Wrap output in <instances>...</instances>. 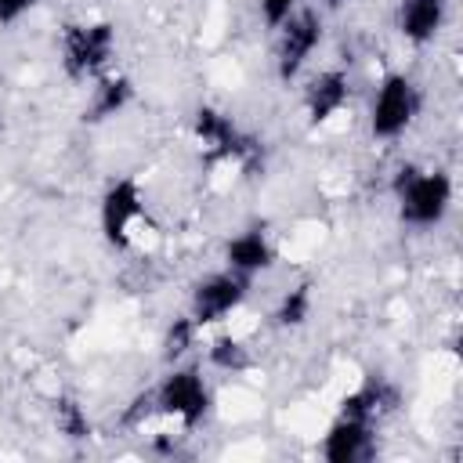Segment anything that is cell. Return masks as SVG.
<instances>
[{
	"mask_svg": "<svg viewBox=\"0 0 463 463\" xmlns=\"http://www.w3.org/2000/svg\"><path fill=\"white\" fill-rule=\"evenodd\" d=\"M250 286L253 279L232 271V268H217V271H206L192 282L188 289V318L206 333L213 326H224L228 318H235L246 300H250Z\"/></svg>",
	"mask_w": 463,
	"mask_h": 463,
	"instance_id": "ba28073f",
	"label": "cell"
},
{
	"mask_svg": "<svg viewBox=\"0 0 463 463\" xmlns=\"http://www.w3.org/2000/svg\"><path fill=\"white\" fill-rule=\"evenodd\" d=\"M43 0H0V29L18 25L22 18H29Z\"/></svg>",
	"mask_w": 463,
	"mask_h": 463,
	"instance_id": "ffe728a7",
	"label": "cell"
},
{
	"mask_svg": "<svg viewBox=\"0 0 463 463\" xmlns=\"http://www.w3.org/2000/svg\"><path fill=\"white\" fill-rule=\"evenodd\" d=\"M192 141L199 145L203 159L221 163V166H235L242 174L264 166V141L257 134H250L228 109L221 105H195L192 109Z\"/></svg>",
	"mask_w": 463,
	"mask_h": 463,
	"instance_id": "3957f363",
	"label": "cell"
},
{
	"mask_svg": "<svg viewBox=\"0 0 463 463\" xmlns=\"http://www.w3.org/2000/svg\"><path fill=\"white\" fill-rule=\"evenodd\" d=\"M449 0H394V33L409 47H427L445 33Z\"/></svg>",
	"mask_w": 463,
	"mask_h": 463,
	"instance_id": "7c38bea8",
	"label": "cell"
},
{
	"mask_svg": "<svg viewBox=\"0 0 463 463\" xmlns=\"http://www.w3.org/2000/svg\"><path fill=\"white\" fill-rule=\"evenodd\" d=\"M54 423H58V430H61L65 438H87V434H90V423H87V416H83V409H80L76 402H58Z\"/></svg>",
	"mask_w": 463,
	"mask_h": 463,
	"instance_id": "d6986e66",
	"label": "cell"
},
{
	"mask_svg": "<svg viewBox=\"0 0 463 463\" xmlns=\"http://www.w3.org/2000/svg\"><path fill=\"white\" fill-rule=\"evenodd\" d=\"M206 365L217 373H228V376H242L253 369V347L232 333H221L206 344Z\"/></svg>",
	"mask_w": 463,
	"mask_h": 463,
	"instance_id": "2e32d148",
	"label": "cell"
},
{
	"mask_svg": "<svg viewBox=\"0 0 463 463\" xmlns=\"http://www.w3.org/2000/svg\"><path fill=\"white\" fill-rule=\"evenodd\" d=\"M351 94H354V83H351V72L344 65H326V69H315L304 76V119L311 130H322L329 127L333 119H340L351 105Z\"/></svg>",
	"mask_w": 463,
	"mask_h": 463,
	"instance_id": "9c48e42d",
	"label": "cell"
},
{
	"mask_svg": "<svg viewBox=\"0 0 463 463\" xmlns=\"http://www.w3.org/2000/svg\"><path fill=\"white\" fill-rule=\"evenodd\" d=\"M311 315H315V286L307 279H300L297 286H289L279 297V304L271 311V322L279 329H300V326L311 322Z\"/></svg>",
	"mask_w": 463,
	"mask_h": 463,
	"instance_id": "9a60e30c",
	"label": "cell"
},
{
	"mask_svg": "<svg viewBox=\"0 0 463 463\" xmlns=\"http://www.w3.org/2000/svg\"><path fill=\"white\" fill-rule=\"evenodd\" d=\"M87 101H83V123H105L119 116L134 101V80L123 72H101L98 80L87 83Z\"/></svg>",
	"mask_w": 463,
	"mask_h": 463,
	"instance_id": "4fadbf2b",
	"label": "cell"
},
{
	"mask_svg": "<svg viewBox=\"0 0 463 463\" xmlns=\"http://www.w3.org/2000/svg\"><path fill=\"white\" fill-rule=\"evenodd\" d=\"M318 452L326 463H365L376 456V423L351 412H336L318 441Z\"/></svg>",
	"mask_w": 463,
	"mask_h": 463,
	"instance_id": "30bf717a",
	"label": "cell"
},
{
	"mask_svg": "<svg viewBox=\"0 0 463 463\" xmlns=\"http://www.w3.org/2000/svg\"><path fill=\"white\" fill-rule=\"evenodd\" d=\"M148 224V199L145 184L134 174H119L101 188L98 199V232L109 250L127 253L137 246L141 228Z\"/></svg>",
	"mask_w": 463,
	"mask_h": 463,
	"instance_id": "8992f818",
	"label": "cell"
},
{
	"mask_svg": "<svg viewBox=\"0 0 463 463\" xmlns=\"http://www.w3.org/2000/svg\"><path fill=\"white\" fill-rule=\"evenodd\" d=\"M326 43V11L322 7H300L293 18H286L275 29V80L279 83H297L311 72L315 54Z\"/></svg>",
	"mask_w": 463,
	"mask_h": 463,
	"instance_id": "52a82bcc",
	"label": "cell"
},
{
	"mask_svg": "<svg viewBox=\"0 0 463 463\" xmlns=\"http://www.w3.org/2000/svg\"><path fill=\"white\" fill-rule=\"evenodd\" d=\"M148 405L156 416H163L177 430L192 434L210 423L217 398H213V383L203 373V365L184 358V362L166 365V373L159 376V383L148 394Z\"/></svg>",
	"mask_w": 463,
	"mask_h": 463,
	"instance_id": "7a4b0ae2",
	"label": "cell"
},
{
	"mask_svg": "<svg viewBox=\"0 0 463 463\" xmlns=\"http://www.w3.org/2000/svg\"><path fill=\"white\" fill-rule=\"evenodd\" d=\"M221 260H224V268L239 271L246 279H257L279 264V246L260 224H250V228H239L235 235H228Z\"/></svg>",
	"mask_w": 463,
	"mask_h": 463,
	"instance_id": "8fae6325",
	"label": "cell"
},
{
	"mask_svg": "<svg viewBox=\"0 0 463 463\" xmlns=\"http://www.w3.org/2000/svg\"><path fill=\"white\" fill-rule=\"evenodd\" d=\"M116 25L109 18H76L61 25L58 36V61L69 80L90 83L116 61Z\"/></svg>",
	"mask_w": 463,
	"mask_h": 463,
	"instance_id": "5b68a950",
	"label": "cell"
},
{
	"mask_svg": "<svg viewBox=\"0 0 463 463\" xmlns=\"http://www.w3.org/2000/svg\"><path fill=\"white\" fill-rule=\"evenodd\" d=\"M304 7V0H257V18L268 33H275L286 18H293Z\"/></svg>",
	"mask_w": 463,
	"mask_h": 463,
	"instance_id": "ac0fdd59",
	"label": "cell"
},
{
	"mask_svg": "<svg viewBox=\"0 0 463 463\" xmlns=\"http://www.w3.org/2000/svg\"><path fill=\"white\" fill-rule=\"evenodd\" d=\"M420 109H423V90H420L416 76L405 72V69L383 72L376 80V87H373L369 112H365L369 137L380 141V145H391V141L405 137L416 127Z\"/></svg>",
	"mask_w": 463,
	"mask_h": 463,
	"instance_id": "277c9868",
	"label": "cell"
},
{
	"mask_svg": "<svg viewBox=\"0 0 463 463\" xmlns=\"http://www.w3.org/2000/svg\"><path fill=\"white\" fill-rule=\"evenodd\" d=\"M344 4H347V0H318L322 11H336V7H344Z\"/></svg>",
	"mask_w": 463,
	"mask_h": 463,
	"instance_id": "44dd1931",
	"label": "cell"
},
{
	"mask_svg": "<svg viewBox=\"0 0 463 463\" xmlns=\"http://www.w3.org/2000/svg\"><path fill=\"white\" fill-rule=\"evenodd\" d=\"M391 199H394V213L405 228L430 232L449 221V213L456 206V181L445 166L405 163L391 177Z\"/></svg>",
	"mask_w": 463,
	"mask_h": 463,
	"instance_id": "6da1fadb",
	"label": "cell"
},
{
	"mask_svg": "<svg viewBox=\"0 0 463 463\" xmlns=\"http://www.w3.org/2000/svg\"><path fill=\"white\" fill-rule=\"evenodd\" d=\"M398 409V387L387 383V380H365L358 391H351L340 405V412H351V416H362L369 423H380L383 416H391Z\"/></svg>",
	"mask_w": 463,
	"mask_h": 463,
	"instance_id": "5bb4252c",
	"label": "cell"
},
{
	"mask_svg": "<svg viewBox=\"0 0 463 463\" xmlns=\"http://www.w3.org/2000/svg\"><path fill=\"white\" fill-rule=\"evenodd\" d=\"M199 336H203V329H199V326H195L188 315L174 318V322L163 329V340H159V347H163V362H166V365L184 362V358L195 351Z\"/></svg>",
	"mask_w": 463,
	"mask_h": 463,
	"instance_id": "e0dca14e",
	"label": "cell"
}]
</instances>
